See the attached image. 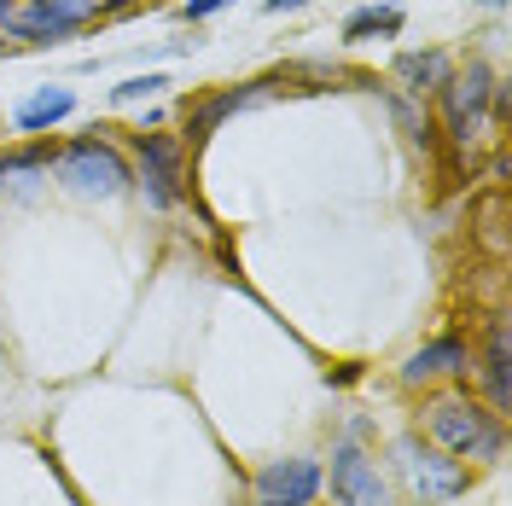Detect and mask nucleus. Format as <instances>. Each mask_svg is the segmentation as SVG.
Segmentation results:
<instances>
[{"instance_id": "obj_1", "label": "nucleus", "mask_w": 512, "mask_h": 506, "mask_svg": "<svg viewBox=\"0 0 512 506\" xmlns=\"http://www.w3.org/2000/svg\"><path fill=\"white\" fill-rule=\"evenodd\" d=\"M425 431L437 437V448L448 454H466V460H495L501 454V419L483 413L466 396H437L425 408Z\"/></svg>"}, {"instance_id": "obj_2", "label": "nucleus", "mask_w": 512, "mask_h": 506, "mask_svg": "<svg viewBox=\"0 0 512 506\" xmlns=\"http://www.w3.org/2000/svg\"><path fill=\"white\" fill-rule=\"evenodd\" d=\"M495 76H489V64H466L460 76H448L443 82V117H448V140L454 146H472L478 140V123H483V111L495 105Z\"/></svg>"}, {"instance_id": "obj_3", "label": "nucleus", "mask_w": 512, "mask_h": 506, "mask_svg": "<svg viewBox=\"0 0 512 506\" xmlns=\"http://www.w3.org/2000/svg\"><path fill=\"white\" fill-rule=\"evenodd\" d=\"M59 175L64 187L88 192V198H117L128 187V163L105 146V140H76L59 152Z\"/></svg>"}, {"instance_id": "obj_4", "label": "nucleus", "mask_w": 512, "mask_h": 506, "mask_svg": "<svg viewBox=\"0 0 512 506\" xmlns=\"http://www.w3.org/2000/svg\"><path fill=\"white\" fill-rule=\"evenodd\" d=\"M134 158H140V181H146V198L169 210L175 198H181V140H169V134H134Z\"/></svg>"}, {"instance_id": "obj_5", "label": "nucleus", "mask_w": 512, "mask_h": 506, "mask_svg": "<svg viewBox=\"0 0 512 506\" xmlns=\"http://www.w3.org/2000/svg\"><path fill=\"white\" fill-rule=\"evenodd\" d=\"M332 495H338V506H390V489H384L379 466L355 443L332 448Z\"/></svg>"}, {"instance_id": "obj_6", "label": "nucleus", "mask_w": 512, "mask_h": 506, "mask_svg": "<svg viewBox=\"0 0 512 506\" xmlns=\"http://www.w3.org/2000/svg\"><path fill=\"white\" fill-rule=\"evenodd\" d=\"M262 506H309L320 495V466L315 460H274L256 472Z\"/></svg>"}, {"instance_id": "obj_7", "label": "nucleus", "mask_w": 512, "mask_h": 506, "mask_svg": "<svg viewBox=\"0 0 512 506\" xmlns=\"http://www.w3.org/2000/svg\"><path fill=\"white\" fill-rule=\"evenodd\" d=\"M408 460V477H414L419 501H454V495H466L472 489V472H466V460H448V454H425V448H402Z\"/></svg>"}, {"instance_id": "obj_8", "label": "nucleus", "mask_w": 512, "mask_h": 506, "mask_svg": "<svg viewBox=\"0 0 512 506\" xmlns=\"http://www.w3.org/2000/svg\"><path fill=\"white\" fill-rule=\"evenodd\" d=\"M472 367V355L460 338H437V344H425L408 355V367H402V384H425V379H443V373H466Z\"/></svg>"}, {"instance_id": "obj_9", "label": "nucleus", "mask_w": 512, "mask_h": 506, "mask_svg": "<svg viewBox=\"0 0 512 506\" xmlns=\"http://www.w3.org/2000/svg\"><path fill=\"white\" fill-rule=\"evenodd\" d=\"M251 99H262V82H251V88H227V94H216V99H204V105H192L187 111V134H192V146L198 140H210L216 128L239 111V105H251Z\"/></svg>"}, {"instance_id": "obj_10", "label": "nucleus", "mask_w": 512, "mask_h": 506, "mask_svg": "<svg viewBox=\"0 0 512 506\" xmlns=\"http://www.w3.org/2000/svg\"><path fill=\"white\" fill-rule=\"evenodd\" d=\"M76 111V94L70 88H35L30 99H18V111H12V123L24 128V134H41V128H53L59 117Z\"/></svg>"}, {"instance_id": "obj_11", "label": "nucleus", "mask_w": 512, "mask_h": 506, "mask_svg": "<svg viewBox=\"0 0 512 506\" xmlns=\"http://www.w3.org/2000/svg\"><path fill=\"white\" fill-rule=\"evenodd\" d=\"M396 76H402L414 94H443V82L454 76V64H448V53L425 47V53H396Z\"/></svg>"}, {"instance_id": "obj_12", "label": "nucleus", "mask_w": 512, "mask_h": 506, "mask_svg": "<svg viewBox=\"0 0 512 506\" xmlns=\"http://www.w3.org/2000/svg\"><path fill=\"white\" fill-rule=\"evenodd\" d=\"M6 30L24 35V41H59V35H70L76 24H64L47 0H30V6H12V12H6Z\"/></svg>"}, {"instance_id": "obj_13", "label": "nucleus", "mask_w": 512, "mask_h": 506, "mask_svg": "<svg viewBox=\"0 0 512 506\" xmlns=\"http://www.w3.org/2000/svg\"><path fill=\"white\" fill-rule=\"evenodd\" d=\"M483 379H489L495 419H501L507 402H512V384H507V320H489V367H483Z\"/></svg>"}, {"instance_id": "obj_14", "label": "nucleus", "mask_w": 512, "mask_h": 506, "mask_svg": "<svg viewBox=\"0 0 512 506\" xmlns=\"http://www.w3.org/2000/svg\"><path fill=\"white\" fill-rule=\"evenodd\" d=\"M396 35L402 30V6H361L350 24H344V41H361V35Z\"/></svg>"}, {"instance_id": "obj_15", "label": "nucleus", "mask_w": 512, "mask_h": 506, "mask_svg": "<svg viewBox=\"0 0 512 506\" xmlns=\"http://www.w3.org/2000/svg\"><path fill=\"white\" fill-rule=\"evenodd\" d=\"M53 158H59V146L53 140H35L24 152H0V175H41Z\"/></svg>"}, {"instance_id": "obj_16", "label": "nucleus", "mask_w": 512, "mask_h": 506, "mask_svg": "<svg viewBox=\"0 0 512 506\" xmlns=\"http://www.w3.org/2000/svg\"><path fill=\"white\" fill-rule=\"evenodd\" d=\"M478 216H483V239H489V251H501V245H507V233H501V222H507V198L489 192V198L478 204Z\"/></svg>"}, {"instance_id": "obj_17", "label": "nucleus", "mask_w": 512, "mask_h": 506, "mask_svg": "<svg viewBox=\"0 0 512 506\" xmlns=\"http://www.w3.org/2000/svg\"><path fill=\"white\" fill-rule=\"evenodd\" d=\"M158 88H169V82H163V76H128L123 88H111V99H117V105H134V99L158 94Z\"/></svg>"}, {"instance_id": "obj_18", "label": "nucleus", "mask_w": 512, "mask_h": 506, "mask_svg": "<svg viewBox=\"0 0 512 506\" xmlns=\"http://www.w3.org/2000/svg\"><path fill=\"white\" fill-rule=\"evenodd\" d=\"M222 6H233V0H187L181 12H187L192 24H198V18H210V12H222Z\"/></svg>"}, {"instance_id": "obj_19", "label": "nucleus", "mask_w": 512, "mask_h": 506, "mask_svg": "<svg viewBox=\"0 0 512 506\" xmlns=\"http://www.w3.org/2000/svg\"><path fill=\"white\" fill-rule=\"evenodd\" d=\"M268 12H297V6H309V0H262Z\"/></svg>"}, {"instance_id": "obj_20", "label": "nucleus", "mask_w": 512, "mask_h": 506, "mask_svg": "<svg viewBox=\"0 0 512 506\" xmlns=\"http://www.w3.org/2000/svg\"><path fill=\"white\" fill-rule=\"evenodd\" d=\"M6 12H12V0H0V18H6Z\"/></svg>"}, {"instance_id": "obj_21", "label": "nucleus", "mask_w": 512, "mask_h": 506, "mask_svg": "<svg viewBox=\"0 0 512 506\" xmlns=\"http://www.w3.org/2000/svg\"><path fill=\"white\" fill-rule=\"evenodd\" d=\"M483 6H507V0H483Z\"/></svg>"}, {"instance_id": "obj_22", "label": "nucleus", "mask_w": 512, "mask_h": 506, "mask_svg": "<svg viewBox=\"0 0 512 506\" xmlns=\"http://www.w3.org/2000/svg\"><path fill=\"white\" fill-rule=\"evenodd\" d=\"M99 6H123V0H99Z\"/></svg>"}]
</instances>
